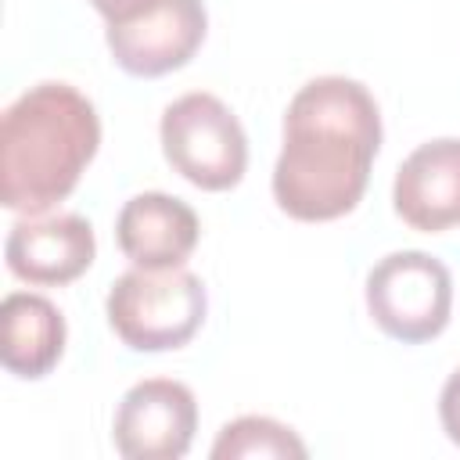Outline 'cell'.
Segmentation results:
<instances>
[{
  "label": "cell",
  "instance_id": "2",
  "mask_svg": "<svg viewBox=\"0 0 460 460\" xmlns=\"http://www.w3.org/2000/svg\"><path fill=\"white\" fill-rule=\"evenodd\" d=\"M101 119L68 83H36L0 119V201L40 216L72 194L97 155Z\"/></svg>",
  "mask_w": 460,
  "mask_h": 460
},
{
  "label": "cell",
  "instance_id": "11",
  "mask_svg": "<svg viewBox=\"0 0 460 460\" xmlns=\"http://www.w3.org/2000/svg\"><path fill=\"white\" fill-rule=\"evenodd\" d=\"M65 352V316L36 291H11L0 302V359L14 377H43Z\"/></svg>",
  "mask_w": 460,
  "mask_h": 460
},
{
  "label": "cell",
  "instance_id": "7",
  "mask_svg": "<svg viewBox=\"0 0 460 460\" xmlns=\"http://www.w3.org/2000/svg\"><path fill=\"white\" fill-rule=\"evenodd\" d=\"M208 29L201 0H158L144 14L108 25V50L129 75H165L183 68Z\"/></svg>",
  "mask_w": 460,
  "mask_h": 460
},
{
  "label": "cell",
  "instance_id": "3",
  "mask_svg": "<svg viewBox=\"0 0 460 460\" xmlns=\"http://www.w3.org/2000/svg\"><path fill=\"white\" fill-rule=\"evenodd\" d=\"M104 309L122 345L137 352H165L187 345L198 334L208 309V295L201 277L183 266H133L111 284Z\"/></svg>",
  "mask_w": 460,
  "mask_h": 460
},
{
  "label": "cell",
  "instance_id": "6",
  "mask_svg": "<svg viewBox=\"0 0 460 460\" xmlns=\"http://www.w3.org/2000/svg\"><path fill=\"white\" fill-rule=\"evenodd\" d=\"M198 431V402L194 392L172 377L137 381L111 424L115 449L126 460H180Z\"/></svg>",
  "mask_w": 460,
  "mask_h": 460
},
{
  "label": "cell",
  "instance_id": "4",
  "mask_svg": "<svg viewBox=\"0 0 460 460\" xmlns=\"http://www.w3.org/2000/svg\"><path fill=\"white\" fill-rule=\"evenodd\" d=\"M162 151L169 165L201 190H230L248 165V137L237 115L205 90L176 97L162 111Z\"/></svg>",
  "mask_w": 460,
  "mask_h": 460
},
{
  "label": "cell",
  "instance_id": "13",
  "mask_svg": "<svg viewBox=\"0 0 460 460\" xmlns=\"http://www.w3.org/2000/svg\"><path fill=\"white\" fill-rule=\"evenodd\" d=\"M438 417H442V428L446 435L460 446V367L446 377L442 385V395H438Z\"/></svg>",
  "mask_w": 460,
  "mask_h": 460
},
{
  "label": "cell",
  "instance_id": "1",
  "mask_svg": "<svg viewBox=\"0 0 460 460\" xmlns=\"http://www.w3.org/2000/svg\"><path fill=\"white\" fill-rule=\"evenodd\" d=\"M381 147V111L370 90L345 75L305 83L284 115V147L273 165L277 205L323 223L352 212Z\"/></svg>",
  "mask_w": 460,
  "mask_h": 460
},
{
  "label": "cell",
  "instance_id": "14",
  "mask_svg": "<svg viewBox=\"0 0 460 460\" xmlns=\"http://www.w3.org/2000/svg\"><path fill=\"white\" fill-rule=\"evenodd\" d=\"M90 4L108 18V25H119V22H129V18L144 14V11L155 7L158 0H90Z\"/></svg>",
  "mask_w": 460,
  "mask_h": 460
},
{
  "label": "cell",
  "instance_id": "8",
  "mask_svg": "<svg viewBox=\"0 0 460 460\" xmlns=\"http://www.w3.org/2000/svg\"><path fill=\"white\" fill-rule=\"evenodd\" d=\"M93 252V226L75 212L18 219L4 244L7 270L25 284H68L90 270Z\"/></svg>",
  "mask_w": 460,
  "mask_h": 460
},
{
  "label": "cell",
  "instance_id": "9",
  "mask_svg": "<svg viewBox=\"0 0 460 460\" xmlns=\"http://www.w3.org/2000/svg\"><path fill=\"white\" fill-rule=\"evenodd\" d=\"M402 223L424 234H438L460 223V140L442 137L420 144L402 158L392 187Z\"/></svg>",
  "mask_w": 460,
  "mask_h": 460
},
{
  "label": "cell",
  "instance_id": "5",
  "mask_svg": "<svg viewBox=\"0 0 460 460\" xmlns=\"http://www.w3.org/2000/svg\"><path fill=\"white\" fill-rule=\"evenodd\" d=\"M449 305V270L428 252H392L367 277V309L374 323L395 341H431L446 331Z\"/></svg>",
  "mask_w": 460,
  "mask_h": 460
},
{
  "label": "cell",
  "instance_id": "10",
  "mask_svg": "<svg viewBox=\"0 0 460 460\" xmlns=\"http://www.w3.org/2000/svg\"><path fill=\"white\" fill-rule=\"evenodd\" d=\"M201 237L194 208L172 194L144 190L129 198L115 219V241L133 266L169 270L183 266Z\"/></svg>",
  "mask_w": 460,
  "mask_h": 460
},
{
  "label": "cell",
  "instance_id": "12",
  "mask_svg": "<svg viewBox=\"0 0 460 460\" xmlns=\"http://www.w3.org/2000/svg\"><path fill=\"white\" fill-rule=\"evenodd\" d=\"M309 449L305 442L280 420L273 417H237L230 424H223L219 438L212 442V456L216 460H255V456H277V460H302Z\"/></svg>",
  "mask_w": 460,
  "mask_h": 460
}]
</instances>
